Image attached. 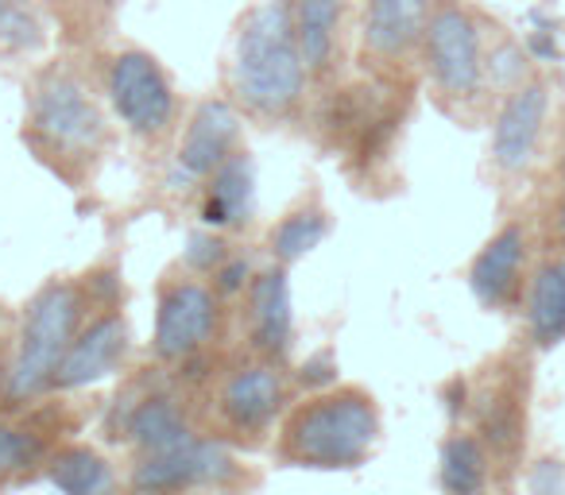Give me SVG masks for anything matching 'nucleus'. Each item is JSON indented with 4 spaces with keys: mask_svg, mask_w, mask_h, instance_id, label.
<instances>
[{
    "mask_svg": "<svg viewBox=\"0 0 565 495\" xmlns=\"http://www.w3.org/2000/svg\"><path fill=\"white\" fill-rule=\"evenodd\" d=\"M20 140L51 179L66 190H89L109 163L117 120L78 66L47 63L28 86Z\"/></svg>",
    "mask_w": 565,
    "mask_h": 495,
    "instance_id": "1",
    "label": "nucleus"
},
{
    "mask_svg": "<svg viewBox=\"0 0 565 495\" xmlns=\"http://www.w3.org/2000/svg\"><path fill=\"white\" fill-rule=\"evenodd\" d=\"M125 299V276L117 263H94L78 276H47L24 299L17 318V364H12V407L47 399L51 379L82 325L109 302Z\"/></svg>",
    "mask_w": 565,
    "mask_h": 495,
    "instance_id": "2",
    "label": "nucleus"
},
{
    "mask_svg": "<svg viewBox=\"0 0 565 495\" xmlns=\"http://www.w3.org/2000/svg\"><path fill=\"white\" fill-rule=\"evenodd\" d=\"M384 441V410L364 384L338 379L322 391H307L275 426L267 456L275 469L353 472L372 461Z\"/></svg>",
    "mask_w": 565,
    "mask_h": 495,
    "instance_id": "3",
    "label": "nucleus"
},
{
    "mask_svg": "<svg viewBox=\"0 0 565 495\" xmlns=\"http://www.w3.org/2000/svg\"><path fill=\"white\" fill-rule=\"evenodd\" d=\"M310 86L315 82L295 40L291 0H259L236 32L233 63H228V101L244 120L275 128L302 117Z\"/></svg>",
    "mask_w": 565,
    "mask_h": 495,
    "instance_id": "4",
    "label": "nucleus"
},
{
    "mask_svg": "<svg viewBox=\"0 0 565 495\" xmlns=\"http://www.w3.org/2000/svg\"><path fill=\"white\" fill-rule=\"evenodd\" d=\"M299 399L295 372L244 348H228L194 387L198 430L236 453H267L275 426Z\"/></svg>",
    "mask_w": 565,
    "mask_h": 495,
    "instance_id": "5",
    "label": "nucleus"
},
{
    "mask_svg": "<svg viewBox=\"0 0 565 495\" xmlns=\"http://www.w3.org/2000/svg\"><path fill=\"white\" fill-rule=\"evenodd\" d=\"M233 345V302L221 299L210 279L194 276L174 260L156 279L148 361L159 364L174 384L194 391Z\"/></svg>",
    "mask_w": 565,
    "mask_h": 495,
    "instance_id": "6",
    "label": "nucleus"
},
{
    "mask_svg": "<svg viewBox=\"0 0 565 495\" xmlns=\"http://www.w3.org/2000/svg\"><path fill=\"white\" fill-rule=\"evenodd\" d=\"M531 361L534 353L519 341L515 348H503L500 356H492L469 379L465 426L492 453L500 484H511L519 476L526 456V441H531V395H534Z\"/></svg>",
    "mask_w": 565,
    "mask_h": 495,
    "instance_id": "7",
    "label": "nucleus"
},
{
    "mask_svg": "<svg viewBox=\"0 0 565 495\" xmlns=\"http://www.w3.org/2000/svg\"><path fill=\"white\" fill-rule=\"evenodd\" d=\"M198 433L194 391L174 384L159 364H132L113 399L102 407V441L132 453H151Z\"/></svg>",
    "mask_w": 565,
    "mask_h": 495,
    "instance_id": "8",
    "label": "nucleus"
},
{
    "mask_svg": "<svg viewBox=\"0 0 565 495\" xmlns=\"http://www.w3.org/2000/svg\"><path fill=\"white\" fill-rule=\"evenodd\" d=\"M102 97L128 140L148 151L174 148L182 128V97L167 66L151 51H113L102 66Z\"/></svg>",
    "mask_w": 565,
    "mask_h": 495,
    "instance_id": "9",
    "label": "nucleus"
},
{
    "mask_svg": "<svg viewBox=\"0 0 565 495\" xmlns=\"http://www.w3.org/2000/svg\"><path fill=\"white\" fill-rule=\"evenodd\" d=\"M125 484L143 495H252L259 487V472L244 464V453L198 430L179 445L132 453Z\"/></svg>",
    "mask_w": 565,
    "mask_h": 495,
    "instance_id": "10",
    "label": "nucleus"
},
{
    "mask_svg": "<svg viewBox=\"0 0 565 495\" xmlns=\"http://www.w3.org/2000/svg\"><path fill=\"white\" fill-rule=\"evenodd\" d=\"M418 63L446 112H469L488 94V43L477 12L461 0H434Z\"/></svg>",
    "mask_w": 565,
    "mask_h": 495,
    "instance_id": "11",
    "label": "nucleus"
},
{
    "mask_svg": "<svg viewBox=\"0 0 565 495\" xmlns=\"http://www.w3.org/2000/svg\"><path fill=\"white\" fill-rule=\"evenodd\" d=\"M74 402V395H47L24 407H0V492L47 476L55 449L78 438L86 426V415Z\"/></svg>",
    "mask_w": 565,
    "mask_h": 495,
    "instance_id": "12",
    "label": "nucleus"
},
{
    "mask_svg": "<svg viewBox=\"0 0 565 495\" xmlns=\"http://www.w3.org/2000/svg\"><path fill=\"white\" fill-rule=\"evenodd\" d=\"M236 348L295 368V299L291 268L264 260L233 306Z\"/></svg>",
    "mask_w": 565,
    "mask_h": 495,
    "instance_id": "13",
    "label": "nucleus"
},
{
    "mask_svg": "<svg viewBox=\"0 0 565 495\" xmlns=\"http://www.w3.org/2000/svg\"><path fill=\"white\" fill-rule=\"evenodd\" d=\"M244 148V117L228 97H202L182 120L179 140L167 155V190L190 194L233 155Z\"/></svg>",
    "mask_w": 565,
    "mask_h": 495,
    "instance_id": "14",
    "label": "nucleus"
},
{
    "mask_svg": "<svg viewBox=\"0 0 565 495\" xmlns=\"http://www.w3.org/2000/svg\"><path fill=\"white\" fill-rule=\"evenodd\" d=\"M132 364H136L132 318H128L125 299H117L82 325V333L66 348L63 364H58L55 379H51V395H82L89 387L105 384V379H120Z\"/></svg>",
    "mask_w": 565,
    "mask_h": 495,
    "instance_id": "15",
    "label": "nucleus"
},
{
    "mask_svg": "<svg viewBox=\"0 0 565 495\" xmlns=\"http://www.w3.org/2000/svg\"><path fill=\"white\" fill-rule=\"evenodd\" d=\"M534 233L523 217H508L469 260L465 283L488 314H519L534 268Z\"/></svg>",
    "mask_w": 565,
    "mask_h": 495,
    "instance_id": "16",
    "label": "nucleus"
},
{
    "mask_svg": "<svg viewBox=\"0 0 565 495\" xmlns=\"http://www.w3.org/2000/svg\"><path fill=\"white\" fill-rule=\"evenodd\" d=\"M550 128V82L531 74L523 86L500 97L492 112V132H488V163L495 179L511 182L523 179L539 163L542 140Z\"/></svg>",
    "mask_w": 565,
    "mask_h": 495,
    "instance_id": "17",
    "label": "nucleus"
},
{
    "mask_svg": "<svg viewBox=\"0 0 565 495\" xmlns=\"http://www.w3.org/2000/svg\"><path fill=\"white\" fill-rule=\"evenodd\" d=\"M434 0H364L361 51L372 66H403L418 58Z\"/></svg>",
    "mask_w": 565,
    "mask_h": 495,
    "instance_id": "18",
    "label": "nucleus"
},
{
    "mask_svg": "<svg viewBox=\"0 0 565 495\" xmlns=\"http://www.w3.org/2000/svg\"><path fill=\"white\" fill-rule=\"evenodd\" d=\"M194 209L205 228L217 233H248L256 220V159L248 143L236 148L202 186L194 190Z\"/></svg>",
    "mask_w": 565,
    "mask_h": 495,
    "instance_id": "19",
    "label": "nucleus"
},
{
    "mask_svg": "<svg viewBox=\"0 0 565 495\" xmlns=\"http://www.w3.org/2000/svg\"><path fill=\"white\" fill-rule=\"evenodd\" d=\"M333 225H338V217H333L322 186L310 182V186H302L291 202L282 205L279 217L264 228V240H259L264 260L295 268V263L307 260L310 252H318V248L330 240Z\"/></svg>",
    "mask_w": 565,
    "mask_h": 495,
    "instance_id": "20",
    "label": "nucleus"
},
{
    "mask_svg": "<svg viewBox=\"0 0 565 495\" xmlns=\"http://www.w3.org/2000/svg\"><path fill=\"white\" fill-rule=\"evenodd\" d=\"M519 318L531 353H554L565 345V252H542L534 260Z\"/></svg>",
    "mask_w": 565,
    "mask_h": 495,
    "instance_id": "21",
    "label": "nucleus"
},
{
    "mask_svg": "<svg viewBox=\"0 0 565 495\" xmlns=\"http://www.w3.org/2000/svg\"><path fill=\"white\" fill-rule=\"evenodd\" d=\"M295 40L307 63L310 82H333L341 58V28H345V0H291Z\"/></svg>",
    "mask_w": 565,
    "mask_h": 495,
    "instance_id": "22",
    "label": "nucleus"
},
{
    "mask_svg": "<svg viewBox=\"0 0 565 495\" xmlns=\"http://www.w3.org/2000/svg\"><path fill=\"white\" fill-rule=\"evenodd\" d=\"M43 480L58 495H113L125 487V472L113 464V456L82 438H71L55 449Z\"/></svg>",
    "mask_w": 565,
    "mask_h": 495,
    "instance_id": "23",
    "label": "nucleus"
},
{
    "mask_svg": "<svg viewBox=\"0 0 565 495\" xmlns=\"http://www.w3.org/2000/svg\"><path fill=\"white\" fill-rule=\"evenodd\" d=\"M500 484L492 453L469 426H454L438 445V487L441 495H492Z\"/></svg>",
    "mask_w": 565,
    "mask_h": 495,
    "instance_id": "24",
    "label": "nucleus"
},
{
    "mask_svg": "<svg viewBox=\"0 0 565 495\" xmlns=\"http://www.w3.org/2000/svg\"><path fill=\"white\" fill-rule=\"evenodd\" d=\"M47 43V24L28 0H0V51L35 55Z\"/></svg>",
    "mask_w": 565,
    "mask_h": 495,
    "instance_id": "25",
    "label": "nucleus"
},
{
    "mask_svg": "<svg viewBox=\"0 0 565 495\" xmlns=\"http://www.w3.org/2000/svg\"><path fill=\"white\" fill-rule=\"evenodd\" d=\"M236 252V244L228 233H217V228H194V233L186 236V248H182L179 263L186 271H194V276L210 279L213 271L221 268V263L228 260V256Z\"/></svg>",
    "mask_w": 565,
    "mask_h": 495,
    "instance_id": "26",
    "label": "nucleus"
},
{
    "mask_svg": "<svg viewBox=\"0 0 565 495\" xmlns=\"http://www.w3.org/2000/svg\"><path fill=\"white\" fill-rule=\"evenodd\" d=\"M526 78H531V66H526V55L515 40H500L488 47V94L508 97Z\"/></svg>",
    "mask_w": 565,
    "mask_h": 495,
    "instance_id": "27",
    "label": "nucleus"
},
{
    "mask_svg": "<svg viewBox=\"0 0 565 495\" xmlns=\"http://www.w3.org/2000/svg\"><path fill=\"white\" fill-rule=\"evenodd\" d=\"M259 263H264V260H256V256H252V252H244V248H236V252L228 256V260L221 263V268L210 276L213 291H217L221 299H225V302H233V306H236V299H241V294H244V287L252 283V276H256V268H259Z\"/></svg>",
    "mask_w": 565,
    "mask_h": 495,
    "instance_id": "28",
    "label": "nucleus"
},
{
    "mask_svg": "<svg viewBox=\"0 0 565 495\" xmlns=\"http://www.w3.org/2000/svg\"><path fill=\"white\" fill-rule=\"evenodd\" d=\"M17 318H20V310L0 302V407L9 399L12 364H17Z\"/></svg>",
    "mask_w": 565,
    "mask_h": 495,
    "instance_id": "29",
    "label": "nucleus"
},
{
    "mask_svg": "<svg viewBox=\"0 0 565 495\" xmlns=\"http://www.w3.org/2000/svg\"><path fill=\"white\" fill-rule=\"evenodd\" d=\"M295 387H299V395H307V391H322V387H333L338 384V361H333L330 353H318V356H310V361H302V364H295Z\"/></svg>",
    "mask_w": 565,
    "mask_h": 495,
    "instance_id": "30",
    "label": "nucleus"
},
{
    "mask_svg": "<svg viewBox=\"0 0 565 495\" xmlns=\"http://www.w3.org/2000/svg\"><path fill=\"white\" fill-rule=\"evenodd\" d=\"M526 487L531 495H565V464L557 456H539L526 469Z\"/></svg>",
    "mask_w": 565,
    "mask_h": 495,
    "instance_id": "31",
    "label": "nucleus"
},
{
    "mask_svg": "<svg viewBox=\"0 0 565 495\" xmlns=\"http://www.w3.org/2000/svg\"><path fill=\"white\" fill-rule=\"evenodd\" d=\"M542 244H546V252H565V182L554 190L546 213H542Z\"/></svg>",
    "mask_w": 565,
    "mask_h": 495,
    "instance_id": "32",
    "label": "nucleus"
},
{
    "mask_svg": "<svg viewBox=\"0 0 565 495\" xmlns=\"http://www.w3.org/2000/svg\"><path fill=\"white\" fill-rule=\"evenodd\" d=\"M554 174H557V182H565V132H562V140H557V155H554Z\"/></svg>",
    "mask_w": 565,
    "mask_h": 495,
    "instance_id": "33",
    "label": "nucleus"
},
{
    "mask_svg": "<svg viewBox=\"0 0 565 495\" xmlns=\"http://www.w3.org/2000/svg\"><path fill=\"white\" fill-rule=\"evenodd\" d=\"M113 495H143V492H136V487H128V484H125L120 492H113Z\"/></svg>",
    "mask_w": 565,
    "mask_h": 495,
    "instance_id": "34",
    "label": "nucleus"
}]
</instances>
